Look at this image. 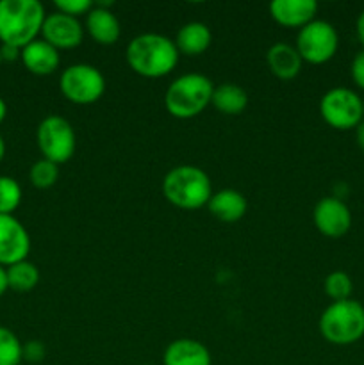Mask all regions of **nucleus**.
<instances>
[{"mask_svg": "<svg viewBox=\"0 0 364 365\" xmlns=\"http://www.w3.org/2000/svg\"><path fill=\"white\" fill-rule=\"evenodd\" d=\"M178 50L175 41L163 34H139L131 39L125 50V59L131 70L145 78L166 77L178 63Z\"/></svg>", "mask_w": 364, "mask_h": 365, "instance_id": "obj_1", "label": "nucleus"}, {"mask_svg": "<svg viewBox=\"0 0 364 365\" xmlns=\"http://www.w3.org/2000/svg\"><path fill=\"white\" fill-rule=\"evenodd\" d=\"M45 18L38 0H0V43L21 50L38 39Z\"/></svg>", "mask_w": 364, "mask_h": 365, "instance_id": "obj_2", "label": "nucleus"}, {"mask_svg": "<svg viewBox=\"0 0 364 365\" xmlns=\"http://www.w3.org/2000/svg\"><path fill=\"white\" fill-rule=\"evenodd\" d=\"M163 195L177 209L195 210L206 207L213 196L209 175L196 166H177L163 178Z\"/></svg>", "mask_w": 364, "mask_h": 365, "instance_id": "obj_3", "label": "nucleus"}, {"mask_svg": "<svg viewBox=\"0 0 364 365\" xmlns=\"http://www.w3.org/2000/svg\"><path fill=\"white\" fill-rule=\"evenodd\" d=\"M214 84L202 73H186L175 78L166 89L164 106L177 120H191L207 109L213 100Z\"/></svg>", "mask_w": 364, "mask_h": 365, "instance_id": "obj_4", "label": "nucleus"}, {"mask_svg": "<svg viewBox=\"0 0 364 365\" xmlns=\"http://www.w3.org/2000/svg\"><path fill=\"white\" fill-rule=\"evenodd\" d=\"M318 328L330 344H353L364 337V307L355 299L332 302L321 312Z\"/></svg>", "mask_w": 364, "mask_h": 365, "instance_id": "obj_5", "label": "nucleus"}, {"mask_svg": "<svg viewBox=\"0 0 364 365\" xmlns=\"http://www.w3.org/2000/svg\"><path fill=\"white\" fill-rule=\"evenodd\" d=\"M36 143H38L43 159L59 166L74 157L77 138H75V130L70 121L64 120L63 116L52 114L38 125Z\"/></svg>", "mask_w": 364, "mask_h": 365, "instance_id": "obj_6", "label": "nucleus"}, {"mask_svg": "<svg viewBox=\"0 0 364 365\" xmlns=\"http://www.w3.org/2000/svg\"><path fill=\"white\" fill-rule=\"evenodd\" d=\"M59 89L66 100L77 106H91L102 98L106 78L91 64H71L59 77Z\"/></svg>", "mask_w": 364, "mask_h": 365, "instance_id": "obj_7", "label": "nucleus"}, {"mask_svg": "<svg viewBox=\"0 0 364 365\" xmlns=\"http://www.w3.org/2000/svg\"><path fill=\"white\" fill-rule=\"evenodd\" d=\"M339 46L338 31L325 20H313L296 36V52L303 63L325 64L335 56Z\"/></svg>", "mask_w": 364, "mask_h": 365, "instance_id": "obj_8", "label": "nucleus"}, {"mask_svg": "<svg viewBox=\"0 0 364 365\" xmlns=\"http://www.w3.org/2000/svg\"><path fill=\"white\" fill-rule=\"evenodd\" d=\"M320 114L332 128H355L364 118L363 98L348 88H334L321 96Z\"/></svg>", "mask_w": 364, "mask_h": 365, "instance_id": "obj_9", "label": "nucleus"}, {"mask_svg": "<svg viewBox=\"0 0 364 365\" xmlns=\"http://www.w3.org/2000/svg\"><path fill=\"white\" fill-rule=\"evenodd\" d=\"M29 252H31V235L27 228L14 216L0 214V266L9 267L21 260H27Z\"/></svg>", "mask_w": 364, "mask_h": 365, "instance_id": "obj_10", "label": "nucleus"}, {"mask_svg": "<svg viewBox=\"0 0 364 365\" xmlns=\"http://www.w3.org/2000/svg\"><path fill=\"white\" fill-rule=\"evenodd\" d=\"M318 232L327 237H343L352 227V212L338 196H325L316 203L313 212Z\"/></svg>", "mask_w": 364, "mask_h": 365, "instance_id": "obj_11", "label": "nucleus"}, {"mask_svg": "<svg viewBox=\"0 0 364 365\" xmlns=\"http://www.w3.org/2000/svg\"><path fill=\"white\" fill-rule=\"evenodd\" d=\"M43 41L52 45L56 50H71L77 48L84 39V29L79 18L68 16V14L56 13L46 14L45 24L41 29Z\"/></svg>", "mask_w": 364, "mask_h": 365, "instance_id": "obj_12", "label": "nucleus"}, {"mask_svg": "<svg viewBox=\"0 0 364 365\" xmlns=\"http://www.w3.org/2000/svg\"><path fill=\"white\" fill-rule=\"evenodd\" d=\"M271 18L288 29H302L314 20L318 13L316 0H273L270 4Z\"/></svg>", "mask_w": 364, "mask_h": 365, "instance_id": "obj_13", "label": "nucleus"}, {"mask_svg": "<svg viewBox=\"0 0 364 365\" xmlns=\"http://www.w3.org/2000/svg\"><path fill=\"white\" fill-rule=\"evenodd\" d=\"M20 61L32 75L46 77V75H52L59 68L61 57L59 50H56L52 45L38 38L21 48Z\"/></svg>", "mask_w": 364, "mask_h": 365, "instance_id": "obj_14", "label": "nucleus"}, {"mask_svg": "<svg viewBox=\"0 0 364 365\" xmlns=\"http://www.w3.org/2000/svg\"><path fill=\"white\" fill-rule=\"evenodd\" d=\"M164 365H211V351L195 339H177L170 342L163 355Z\"/></svg>", "mask_w": 364, "mask_h": 365, "instance_id": "obj_15", "label": "nucleus"}, {"mask_svg": "<svg viewBox=\"0 0 364 365\" xmlns=\"http://www.w3.org/2000/svg\"><path fill=\"white\" fill-rule=\"evenodd\" d=\"M302 57L289 43H275L266 52V64L280 81H291L302 70Z\"/></svg>", "mask_w": 364, "mask_h": 365, "instance_id": "obj_16", "label": "nucleus"}, {"mask_svg": "<svg viewBox=\"0 0 364 365\" xmlns=\"http://www.w3.org/2000/svg\"><path fill=\"white\" fill-rule=\"evenodd\" d=\"M86 31L100 45H114L120 39L121 25L107 7L96 4L86 16Z\"/></svg>", "mask_w": 364, "mask_h": 365, "instance_id": "obj_17", "label": "nucleus"}, {"mask_svg": "<svg viewBox=\"0 0 364 365\" xmlns=\"http://www.w3.org/2000/svg\"><path fill=\"white\" fill-rule=\"evenodd\" d=\"M246 198L236 189H221L211 196L207 209L223 223H236L246 214Z\"/></svg>", "mask_w": 364, "mask_h": 365, "instance_id": "obj_18", "label": "nucleus"}, {"mask_svg": "<svg viewBox=\"0 0 364 365\" xmlns=\"http://www.w3.org/2000/svg\"><path fill=\"white\" fill-rule=\"evenodd\" d=\"M211 41H213V34L206 24L189 21L178 29L175 46H177L178 53H184V56H200L209 48Z\"/></svg>", "mask_w": 364, "mask_h": 365, "instance_id": "obj_19", "label": "nucleus"}, {"mask_svg": "<svg viewBox=\"0 0 364 365\" xmlns=\"http://www.w3.org/2000/svg\"><path fill=\"white\" fill-rule=\"evenodd\" d=\"M211 103L221 114L236 116V114H241L246 109V106H248V95H246V91L241 86L227 82V84H221L218 88H214Z\"/></svg>", "mask_w": 364, "mask_h": 365, "instance_id": "obj_20", "label": "nucleus"}, {"mask_svg": "<svg viewBox=\"0 0 364 365\" xmlns=\"http://www.w3.org/2000/svg\"><path fill=\"white\" fill-rule=\"evenodd\" d=\"M7 273V285L11 291L16 292H29L39 284V269L36 264L29 262V260H21V262L13 264V266L6 267Z\"/></svg>", "mask_w": 364, "mask_h": 365, "instance_id": "obj_21", "label": "nucleus"}, {"mask_svg": "<svg viewBox=\"0 0 364 365\" xmlns=\"http://www.w3.org/2000/svg\"><path fill=\"white\" fill-rule=\"evenodd\" d=\"M24 362V344L9 328L0 327V365H20Z\"/></svg>", "mask_w": 364, "mask_h": 365, "instance_id": "obj_22", "label": "nucleus"}, {"mask_svg": "<svg viewBox=\"0 0 364 365\" xmlns=\"http://www.w3.org/2000/svg\"><path fill=\"white\" fill-rule=\"evenodd\" d=\"M21 185L14 178L0 175V214L13 216L21 203Z\"/></svg>", "mask_w": 364, "mask_h": 365, "instance_id": "obj_23", "label": "nucleus"}, {"mask_svg": "<svg viewBox=\"0 0 364 365\" xmlns=\"http://www.w3.org/2000/svg\"><path fill=\"white\" fill-rule=\"evenodd\" d=\"M323 291L332 302H345V299H350L353 291L352 278L345 271H332L325 278Z\"/></svg>", "mask_w": 364, "mask_h": 365, "instance_id": "obj_24", "label": "nucleus"}, {"mask_svg": "<svg viewBox=\"0 0 364 365\" xmlns=\"http://www.w3.org/2000/svg\"><path fill=\"white\" fill-rule=\"evenodd\" d=\"M59 178V166L46 159L36 160L29 171V180L36 189H50Z\"/></svg>", "mask_w": 364, "mask_h": 365, "instance_id": "obj_25", "label": "nucleus"}, {"mask_svg": "<svg viewBox=\"0 0 364 365\" xmlns=\"http://www.w3.org/2000/svg\"><path fill=\"white\" fill-rule=\"evenodd\" d=\"M54 6H56V9L59 11V13L68 14V16L79 18V16H82V14H86V16H88L89 11L95 7V4H93L91 0H57Z\"/></svg>", "mask_w": 364, "mask_h": 365, "instance_id": "obj_26", "label": "nucleus"}, {"mask_svg": "<svg viewBox=\"0 0 364 365\" xmlns=\"http://www.w3.org/2000/svg\"><path fill=\"white\" fill-rule=\"evenodd\" d=\"M46 355V348L41 341H29L24 344V360L29 364H39Z\"/></svg>", "mask_w": 364, "mask_h": 365, "instance_id": "obj_27", "label": "nucleus"}, {"mask_svg": "<svg viewBox=\"0 0 364 365\" xmlns=\"http://www.w3.org/2000/svg\"><path fill=\"white\" fill-rule=\"evenodd\" d=\"M350 73H352V81L360 89H364V50L355 53V57L352 61V66H350Z\"/></svg>", "mask_w": 364, "mask_h": 365, "instance_id": "obj_28", "label": "nucleus"}, {"mask_svg": "<svg viewBox=\"0 0 364 365\" xmlns=\"http://www.w3.org/2000/svg\"><path fill=\"white\" fill-rule=\"evenodd\" d=\"M21 50L16 48V46L2 45L0 46V61H6V63H13V61L20 59Z\"/></svg>", "mask_w": 364, "mask_h": 365, "instance_id": "obj_29", "label": "nucleus"}, {"mask_svg": "<svg viewBox=\"0 0 364 365\" xmlns=\"http://www.w3.org/2000/svg\"><path fill=\"white\" fill-rule=\"evenodd\" d=\"M9 291V285H7V273H6V267L0 266V298H2L6 292Z\"/></svg>", "mask_w": 364, "mask_h": 365, "instance_id": "obj_30", "label": "nucleus"}, {"mask_svg": "<svg viewBox=\"0 0 364 365\" xmlns=\"http://www.w3.org/2000/svg\"><path fill=\"white\" fill-rule=\"evenodd\" d=\"M355 139L359 148L364 152V121H360V123L355 127Z\"/></svg>", "mask_w": 364, "mask_h": 365, "instance_id": "obj_31", "label": "nucleus"}, {"mask_svg": "<svg viewBox=\"0 0 364 365\" xmlns=\"http://www.w3.org/2000/svg\"><path fill=\"white\" fill-rule=\"evenodd\" d=\"M357 36H359V41L363 43L364 46V11L357 18Z\"/></svg>", "mask_w": 364, "mask_h": 365, "instance_id": "obj_32", "label": "nucleus"}, {"mask_svg": "<svg viewBox=\"0 0 364 365\" xmlns=\"http://www.w3.org/2000/svg\"><path fill=\"white\" fill-rule=\"evenodd\" d=\"M6 116H7V103H6V100H4L2 96H0V125L4 123Z\"/></svg>", "mask_w": 364, "mask_h": 365, "instance_id": "obj_33", "label": "nucleus"}, {"mask_svg": "<svg viewBox=\"0 0 364 365\" xmlns=\"http://www.w3.org/2000/svg\"><path fill=\"white\" fill-rule=\"evenodd\" d=\"M4 157H6V141H4L2 134H0V163L4 160Z\"/></svg>", "mask_w": 364, "mask_h": 365, "instance_id": "obj_34", "label": "nucleus"}, {"mask_svg": "<svg viewBox=\"0 0 364 365\" xmlns=\"http://www.w3.org/2000/svg\"><path fill=\"white\" fill-rule=\"evenodd\" d=\"M363 107H364V98H363Z\"/></svg>", "mask_w": 364, "mask_h": 365, "instance_id": "obj_35", "label": "nucleus"}]
</instances>
